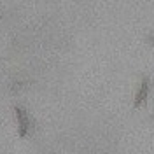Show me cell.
<instances>
[{"label":"cell","mask_w":154,"mask_h":154,"mask_svg":"<svg viewBox=\"0 0 154 154\" xmlns=\"http://www.w3.org/2000/svg\"><path fill=\"white\" fill-rule=\"evenodd\" d=\"M149 119H151V121H152V119H154V114H152V116H151V117H149Z\"/></svg>","instance_id":"cell-4"},{"label":"cell","mask_w":154,"mask_h":154,"mask_svg":"<svg viewBox=\"0 0 154 154\" xmlns=\"http://www.w3.org/2000/svg\"><path fill=\"white\" fill-rule=\"evenodd\" d=\"M14 112H16V117H18V133L21 138H25L28 135V128H30V117L26 114V110L21 105L14 107Z\"/></svg>","instance_id":"cell-2"},{"label":"cell","mask_w":154,"mask_h":154,"mask_svg":"<svg viewBox=\"0 0 154 154\" xmlns=\"http://www.w3.org/2000/svg\"><path fill=\"white\" fill-rule=\"evenodd\" d=\"M145 38H147V42H151V44L154 46V33H149V35H147Z\"/></svg>","instance_id":"cell-3"},{"label":"cell","mask_w":154,"mask_h":154,"mask_svg":"<svg viewBox=\"0 0 154 154\" xmlns=\"http://www.w3.org/2000/svg\"><path fill=\"white\" fill-rule=\"evenodd\" d=\"M149 91H151V79L147 75H142V82H140V88L135 95V102H133V109H140L142 105H145L147 102V96H149Z\"/></svg>","instance_id":"cell-1"}]
</instances>
